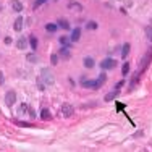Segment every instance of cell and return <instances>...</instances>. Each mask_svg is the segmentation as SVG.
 I'll use <instances>...</instances> for the list:
<instances>
[{
  "label": "cell",
  "mask_w": 152,
  "mask_h": 152,
  "mask_svg": "<svg viewBox=\"0 0 152 152\" xmlns=\"http://www.w3.org/2000/svg\"><path fill=\"white\" fill-rule=\"evenodd\" d=\"M139 70L136 71V73H133L131 76V79H129V84H128V89H129V92H133L134 89L137 88V83H139Z\"/></svg>",
  "instance_id": "5b68a950"
},
{
  "label": "cell",
  "mask_w": 152,
  "mask_h": 152,
  "mask_svg": "<svg viewBox=\"0 0 152 152\" xmlns=\"http://www.w3.org/2000/svg\"><path fill=\"white\" fill-rule=\"evenodd\" d=\"M79 37H81V29L79 28H76V29H73V32H71V42H78Z\"/></svg>",
  "instance_id": "8fae6325"
},
{
  "label": "cell",
  "mask_w": 152,
  "mask_h": 152,
  "mask_svg": "<svg viewBox=\"0 0 152 152\" xmlns=\"http://www.w3.org/2000/svg\"><path fill=\"white\" fill-rule=\"evenodd\" d=\"M26 45H28V41H26L24 37H20V39L16 41V47H18L20 50H24V49H26Z\"/></svg>",
  "instance_id": "5bb4252c"
},
{
  "label": "cell",
  "mask_w": 152,
  "mask_h": 152,
  "mask_svg": "<svg viewBox=\"0 0 152 152\" xmlns=\"http://www.w3.org/2000/svg\"><path fill=\"white\" fill-rule=\"evenodd\" d=\"M28 108H29V105H28V104H23V105H21V108H20V112H21V113H26Z\"/></svg>",
  "instance_id": "f546056e"
},
{
  "label": "cell",
  "mask_w": 152,
  "mask_h": 152,
  "mask_svg": "<svg viewBox=\"0 0 152 152\" xmlns=\"http://www.w3.org/2000/svg\"><path fill=\"white\" fill-rule=\"evenodd\" d=\"M16 125L21 126V128H34V125H32V123H28V121H18Z\"/></svg>",
  "instance_id": "d4e9b609"
},
{
  "label": "cell",
  "mask_w": 152,
  "mask_h": 152,
  "mask_svg": "<svg viewBox=\"0 0 152 152\" xmlns=\"http://www.w3.org/2000/svg\"><path fill=\"white\" fill-rule=\"evenodd\" d=\"M26 60L29 61V63H37V61H39V57L36 55V53H28V55H26Z\"/></svg>",
  "instance_id": "ac0fdd59"
},
{
  "label": "cell",
  "mask_w": 152,
  "mask_h": 152,
  "mask_svg": "<svg viewBox=\"0 0 152 152\" xmlns=\"http://www.w3.org/2000/svg\"><path fill=\"white\" fill-rule=\"evenodd\" d=\"M118 94H120V91L113 88V89H112V91L108 92V94H105V97H104V100H105V102H112V100H113L115 97L118 96Z\"/></svg>",
  "instance_id": "52a82bcc"
},
{
  "label": "cell",
  "mask_w": 152,
  "mask_h": 152,
  "mask_svg": "<svg viewBox=\"0 0 152 152\" xmlns=\"http://www.w3.org/2000/svg\"><path fill=\"white\" fill-rule=\"evenodd\" d=\"M151 61H152V47L147 49L146 53L141 57V60H139V73H142V71L147 70V66L151 65Z\"/></svg>",
  "instance_id": "6da1fadb"
},
{
  "label": "cell",
  "mask_w": 152,
  "mask_h": 152,
  "mask_svg": "<svg viewBox=\"0 0 152 152\" xmlns=\"http://www.w3.org/2000/svg\"><path fill=\"white\" fill-rule=\"evenodd\" d=\"M83 65H84L86 68H94L96 61H94L92 57H84V60H83Z\"/></svg>",
  "instance_id": "7c38bea8"
},
{
  "label": "cell",
  "mask_w": 152,
  "mask_h": 152,
  "mask_svg": "<svg viewBox=\"0 0 152 152\" xmlns=\"http://www.w3.org/2000/svg\"><path fill=\"white\" fill-rule=\"evenodd\" d=\"M129 50H131V45H129V42H125L121 47V58H126L129 53Z\"/></svg>",
  "instance_id": "30bf717a"
},
{
  "label": "cell",
  "mask_w": 152,
  "mask_h": 152,
  "mask_svg": "<svg viewBox=\"0 0 152 152\" xmlns=\"http://www.w3.org/2000/svg\"><path fill=\"white\" fill-rule=\"evenodd\" d=\"M45 2H47V0H36V2H34V5H32V7H34V10H36L37 7H41L42 3H45Z\"/></svg>",
  "instance_id": "f1b7e54d"
},
{
  "label": "cell",
  "mask_w": 152,
  "mask_h": 152,
  "mask_svg": "<svg viewBox=\"0 0 152 152\" xmlns=\"http://www.w3.org/2000/svg\"><path fill=\"white\" fill-rule=\"evenodd\" d=\"M70 41H71V39L66 37V36H61V37H58V42H60L63 47H68V45H70Z\"/></svg>",
  "instance_id": "ffe728a7"
},
{
  "label": "cell",
  "mask_w": 152,
  "mask_h": 152,
  "mask_svg": "<svg viewBox=\"0 0 152 152\" xmlns=\"http://www.w3.org/2000/svg\"><path fill=\"white\" fill-rule=\"evenodd\" d=\"M144 32H146V37L152 42V26H146L144 28Z\"/></svg>",
  "instance_id": "cb8c5ba5"
},
{
  "label": "cell",
  "mask_w": 152,
  "mask_h": 152,
  "mask_svg": "<svg viewBox=\"0 0 152 152\" xmlns=\"http://www.w3.org/2000/svg\"><path fill=\"white\" fill-rule=\"evenodd\" d=\"M128 71H129V63H123V66H121V73H123V76L128 75Z\"/></svg>",
  "instance_id": "484cf974"
},
{
  "label": "cell",
  "mask_w": 152,
  "mask_h": 152,
  "mask_svg": "<svg viewBox=\"0 0 152 152\" xmlns=\"http://www.w3.org/2000/svg\"><path fill=\"white\" fill-rule=\"evenodd\" d=\"M57 24H58V28H63V29H70V28H71L70 23H68V20H65V18H60Z\"/></svg>",
  "instance_id": "9a60e30c"
},
{
  "label": "cell",
  "mask_w": 152,
  "mask_h": 152,
  "mask_svg": "<svg viewBox=\"0 0 152 152\" xmlns=\"http://www.w3.org/2000/svg\"><path fill=\"white\" fill-rule=\"evenodd\" d=\"M50 61H52V65H58V55H57V53H52V55H50Z\"/></svg>",
  "instance_id": "4316f807"
},
{
  "label": "cell",
  "mask_w": 152,
  "mask_h": 152,
  "mask_svg": "<svg viewBox=\"0 0 152 152\" xmlns=\"http://www.w3.org/2000/svg\"><path fill=\"white\" fill-rule=\"evenodd\" d=\"M70 8H71V10H76V12H83V5H81V3L71 2V3H70Z\"/></svg>",
  "instance_id": "603a6c76"
},
{
  "label": "cell",
  "mask_w": 152,
  "mask_h": 152,
  "mask_svg": "<svg viewBox=\"0 0 152 152\" xmlns=\"http://www.w3.org/2000/svg\"><path fill=\"white\" fill-rule=\"evenodd\" d=\"M121 86H123V81H120V83H118V84L115 86V89H118V91H120V89H121Z\"/></svg>",
  "instance_id": "836d02e7"
},
{
  "label": "cell",
  "mask_w": 152,
  "mask_h": 152,
  "mask_svg": "<svg viewBox=\"0 0 152 152\" xmlns=\"http://www.w3.org/2000/svg\"><path fill=\"white\" fill-rule=\"evenodd\" d=\"M36 84H37V89H39V91H44V81H42L41 78H37V81H36Z\"/></svg>",
  "instance_id": "83f0119b"
},
{
  "label": "cell",
  "mask_w": 152,
  "mask_h": 152,
  "mask_svg": "<svg viewBox=\"0 0 152 152\" xmlns=\"http://www.w3.org/2000/svg\"><path fill=\"white\" fill-rule=\"evenodd\" d=\"M39 78L44 81V84H53V83H55V76H53V73L49 70V68H42Z\"/></svg>",
  "instance_id": "7a4b0ae2"
},
{
  "label": "cell",
  "mask_w": 152,
  "mask_h": 152,
  "mask_svg": "<svg viewBox=\"0 0 152 152\" xmlns=\"http://www.w3.org/2000/svg\"><path fill=\"white\" fill-rule=\"evenodd\" d=\"M50 117H52V115H50V110H49V108H42V110H41V118H42V120H50Z\"/></svg>",
  "instance_id": "2e32d148"
},
{
  "label": "cell",
  "mask_w": 152,
  "mask_h": 152,
  "mask_svg": "<svg viewBox=\"0 0 152 152\" xmlns=\"http://www.w3.org/2000/svg\"><path fill=\"white\" fill-rule=\"evenodd\" d=\"M15 102H16V92L15 91H8L5 94V104L8 107H13V105H15Z\"/></svg>",
  "instance_id": "8992f818"
},
{
  "label": "cell",
  "mask_w": 152,
  "mask_h": 152,
  "mask_svg": "<svg viewBox=\"0 0 152 152\" xmlns=\"http://www.w3.org/2000/svg\"><path fill=\"white\" fill-rule=\"evenodd\" d=\"M97 26H99V24H97L96 21H88V23H86V28H88L89 31H96Z\"/></svg>",
  "instance_id": "44dd1931"
},
{
  "label": "cell",
  "mask_w": 152,
  "mask_h": 152,
  "mask_svg": "<svg viewBox=\"0 0 152 152\" xmlns=\"http://www.w3.org/2000/svg\"><path fill=\"white\" fill-rule=\"evenodd\" d=\"M5 44H7V45L12 44V37H5Z\"/></svg>",
  "instance_id": "d6a6232c"
},
{
  "label": "cell",
  "mask_w": 152,
  "mask_h": 152,
  "mask_svg": "<svg viewBox=\"0 0 152 152\" xmlns=\"http://www.w3.org/2000/svg\"><path fill=\"white\" fill-rule=\"evenodd\" d=\"M29 44H31V49L32 50H37V37L31 36V37H29Z\"/></svg>",
  "instance_id": "7402d4cb"
},
{
  "label": "cell",
  "mask_w": 152,
  "mask_h": 152,
  "mask_svg": "<svg viewBox=\"0 0 152 152\" xmlns=\"http://www.w3.org/2000/svg\"><path fill=\"white\" fill-rule=\"evenodd\" d=\"M58 55L61 57V58L68 60V58H70V49H68V47H63V45H61V49L58 50Z\"/></svg>",
  "instance_id": "9c48e42d"
},
{
  "label": "cell",
  "mask_w": 152,
  "mask_h": 152,
  "mask_svg": "<svg viewBox=\"0 0 152 152\" xmlns=\"http://www.w3.org/2000/svg\"><path fill=\"white\" fill-rule=\"evenodd\" d=\"M23 24H24L23 16H18L15 20V24H13V29H15V31H21V29H23Z\"/></svg>",
  "instance_id": "ba28073f"
},
{
  "label": "cell",
  "mask_w": 152,
  "mask_h": 152,
  "mask_svg": "<svg viewBox=\"0 0 152 152\" xmlns=\"http://www.w3.org/2000/svg\"><path fill=\"white\" fill-rule=\"evenodd\" d=\"M28 113H29V117H31V118H36V112H34V108H32V107L28 108Z\"/></svg>",
  "instance_id": "4dcf8cb0"
},
{
  "label": "cell",
  "mask_w": 152,
  "mask_h": 152,
  "mask_svg": "<svg viewBox=\"0 0 152 152\" xmlns=\"http://www.w3.org/2000/svg\"><path fill=\"white\" fill-rule=\"evenodd\" d=\"M60 112L65 118H70V117H73V113H75V107L71 105V104H63L60 108Z\"/></svg>",
  "instance_id": "3957f363"
},
{
  "label": "cell",
  "mask_w": 152,
  "mask_h": 152,
  "mask_svg": "<svg viewBox=\"0 0 152 152\" xmlns=\"http://www.w3.org/2000/svg\"><path fill=\"white\" fill-rule=\"evenodd\" d=\"M117 66V60L113 58H105L100 61V70H113Z\"/></svg>",
  "instance_id": "277c9868"
},
{
  "label": "cell",
  "mask_w": 152,
  "mask_h": 152,
  "mask_svg": "<svg viewBox=\"0 0 152 152\" xmlns=\"http://www.w3.org/2000/svg\"><path fill=\"white\" fill-rule=\"evenodd\" d=\"M53 2H55V0H53Z\"/></svg>",
  "instance_id": "d590c367"
},
{
  "label": "cell",
  "mask_w": 152,
  "mask_h": 152,
  "mask_svg": "<svg viewBox=\"0 0 152 152\" xmlns=\"http://www.w3.org/2000/svg\"><path fill=\"white\" fill-rule=\"evenodd\" d=\"M13 10H15V12H23V3L20 2V0H13Z\"/></svg>",
  "instance_id": "e0dca14e"
},
{
  "label": "cell",
  "mask_w": 152,
  "mask_h": 152,
  "mask_svg": "<svg viewBox=\"0 0 152 152\" xmlns=\"http://www.w3.org/2000/svg\"><path fill=\"white\" fill-rule=\"evenodd\" d=\"M105 81H107V75L105 73H100L99 76H97V79H96V83H97V86H99V88L105 84Z\"/></svg>",
  "instance_id": "4fadbf2b"
},
{
  "label": "cell",
  "mask_w": 152,
  "mask_h": 152,
  "mask_svg": "<svg viewBox=\"0 0 152 152\" xmlns=\"http://www.w3.org/2000/svg\"><path fill=\"white\" fill-rule=\"evenodd\" d=\"M3 83H5V78H3V73H2V71H0V86H2Z\"/></svg>",
  "instance_id": "1f68e13d"
},
{
  "label": "cell",
  "mask_w": 152,
  "mask_h": 152,
  "mask_svg": "<svg viewBox=\"0 0 152 152\" xmlns=\"http://www.w3.org/2000/svg\"><path fill=\"white\" fill-rule=\"evenodd\" d=\"M45 29L49 31V32H55L57 29H58V24H55V23H47V24H45Z\"/></svg>",
  "instance_id": "d6986e66"
},
{
  "label": "cell",
  "mask_w": 152,
  "mask_h": 152,
  "mask_svg": "<svg viewBox=\"0 0 152 152\" xmlns=\"http://www.w3.org/2000/svg\"><path fill=\"white\" fill-rule=\"evenodd\" d=\"M117 2H120V0H117Z\"/></svg>",
  "instance_id": "e575fe53"
}]
</instances>
